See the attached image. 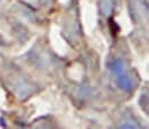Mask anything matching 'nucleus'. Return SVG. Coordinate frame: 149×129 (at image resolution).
Masks as SVG:
<instances>
[{"mask_svg":"<svg viewBox=\"0 0 149 129\" xmlns=\"http://www.w3.org/2000/svg\"><path fill=\"white\" fill-rule=\"evenodd\" d=\"M109 70L113 75V79L118 86L124 92H131L135 87L134 75L131 73L126 66V63L122 58H113L109 63Z\"/></svg>","mask_w":149,"mask_h":129,"instance_id":"f257e3e1","label":"nucleus"}]
</instances>
